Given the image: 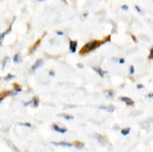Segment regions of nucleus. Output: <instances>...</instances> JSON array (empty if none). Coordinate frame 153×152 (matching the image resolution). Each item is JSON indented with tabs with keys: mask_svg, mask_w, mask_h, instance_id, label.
Here are the masks:
<instances>
[{
	"mask_svg": "<svg viewBox=\"0 0 153 152\" xmlns=\"http://www.w3.org/2000/svg\"><path fill=\"white\" fill-rule=\"evenodd\" d=\"M107 41H110V37H109V36H108V38L104 39V40H93V41L88 42V43H85V45L82 47V49L80 50V54L84 56V54H87V53L91 52V51H93V50L97 49V48H99L101 45H103L104 42H107Z\"/></svg>",
	"mask_w": 153,
	"mask_h": 152,
	"instance_id": "f257e3e1",
	"label": "nucleus"
},
{
	"mask_svg": "<svg viewBox=\"0 0 153 152\" xmlns=\"http://www.w3.org/2000/svg\"><path fill=\"white\" fill-rule=\"evenodd\" d=\"M53 145H58V147H65V148H71L72 147V143H69V142H65V141H60V142H57V141H53L52 142Z\"/></svg>",
	"mask_w": 153,
	"mask_h": 152,
	"instance_id": "f03ea898",
	"label": "nucleus"
},
{
	"mask_svg": "<svg viewBox=\"0 0 153 152\" xmlns=\"http://www.w3.org/2000/svg\"><path fill=\"white\" fill-rule=\"evenodd\" d=\"M92 69H93V71H96V72L98 73V75H99V76L101 77V78H103V77L105 76V75H107V71L102 70V69L99 68V67H93Z\"/></svg>",
	"mask_w": 153,
	"mask_h": 152,
	"instance_id": "7ed1b4c3",
	"label": "nucleus"
},
{
	"mask_svg": "<svg viewBox=\"0 0 153 152\" xmlns=\"http://www.w3.org/2000/svg\"><path fill=\"white\" fill-rule=\"evenodd\" d=\"M120 100H121V101H123L126 106H134L133 100L130 99V98H128V97H121V98H120Z\"/></svg>",
	"mask_w": 153,
	"mask_h": 152,
	"instance_id": "20e7f679",
	"label": "nucleus"
},
{
	"mask_svg": "<svg viewBox=\"0 0 153 152\" xmlns=\"http://www.w3.org/2000/svg\"><path fill=\"white\" fill-rule=\"evenodd\" d=\"M76 46H78V42L76 41V40H71V41L69 42V48H70V51L72 53L76 52Z\"/></svg>",
	"mask_w": 153,
	"mask_h": 152,
	"instance_id": "39448f33",
	"label": "nucleus"
},
{
	"mask_svg": "<svg viewBox=\"0 0 153 152\" xmlns=\"http://www.w3.org/2000/svg\"><path fill=\"white\" fill-rule=\"evenodd\" d=\"M99 108L101 110L107 111V112H113L115 110V108L113 106H100Z\"/></svg>",
	"mask_w": 153,
	"mask_h": 152,
	"instance_id": "423d86ee",
	"label": "nucleus"
},
{
	"mask_svg": "<svg viewBox=\"0 0 153 152\" xmlns=\"http://www.w3.org/2000/svg\"><path fill=\"white\" fill-rule=\"evenodd\" d=\"M29 104H32V106H33V108H37V107L39 106V99H38V98H33L31 101L25 103V106H29Z\"/></svg>",
	"mask_w": 153,
	"mask_h": 152,
	"instance_id": "0eeeda50",
	"label": "nucleus"
},
{
	"mask_svg": "<svg viewBox=\"0 0 153 152\" xmlns=\"http://www.w3.org/2000/svg\"><path fill=\"white\" fill-rule=\"evenodd\" d=\"M52 128H53L54 131H57V132H59V133H65L67 131H68L65 128H60L58 124H53V126H52Z\"/></svg>",
	"mask_w": 153,
	"mask_h": 152,
	"instance_id": "6e6552de",
	"label": "nucleus"
},
{
	"mask_svg": "<svg viewBox=\"0 0 153 152\" xmlns=\"http://www.w3.org/2000/svg\"><path fill=\"white\" fill-rule=\"evenodd\" d=\"M42 65H43V60H42V59H38V60L36 61L35 65H33V67H32V70L35 71V70H37V69L40 68Z\"/></svg>",
	"mask_w": 153,
	"mask_h": 152,
	"instance_id": "1a4fd4ad",
	"label": "nucleus"
},
{
	"mask_svg": "<svg viewBox=\"0 0 153 152\" xmlns=\"http://www.w3.org/2000/svg\"><path fill=\"white\" fill-rule=\"evenodd\" d=\"M96 138L99 140L100 143H102V145H104V143L107 142V138L102 137V136H101V134H99V133H97V134H96Z\"/></svg>",
	"mask_w": 153,
	"mask_h": 152,
	"instance_id": "9d476101",
	"label": "nucleus"
},
{
	"mask_svg": "<svg viewBox=\"0 0 153 152\" xmlns=\"http://www.w3.org/2000/svg\"><path fill=\"white\" fill-rule=\"evenodd\" d=\"M40 42H41V39H38V40L36 41L35 45H33V46L31 47V49L29 50V53H32V52H33V51H35V50L37 49V48H38V46L40 45Z\"/></svg>",
	"mask_w": 153,
	"mask_h": 152,
	"instance_id": "9b49d317",
	"label": "nucleus"
},
{
	"mask_svg": "<svg viewBox=\"0 0 153 152\" xmlns=\"http://www.w3.org/2000/svg\"><path fill=\"white\" fill-rule=\"evenodd\" d=\"M10 30H11V29L9 28V29H8V30H6L4 32H2V34H0V43H1V41L4 40V37H6V36H7V34H9V32H10Z\"/></svg>",
	"mask_w": 153,
	"mask_h": 152,
	"instance_id": "f8f14e48",
	"label": "nucleus"
},
{
	"mask_svg": "<svg viewBox=\"0 0 153 152\" xmlns=\"http://www.w3.org/2000/svg\"><path fill=\"white\" fill-rule=\"evenodd\" d=\"M22 61V59H21V56L20 54H16L15 57H13V62L15 63H20Z\"/></svg>",
	"mask_w": 153,
	"mask_h": 152,
	"instance_id": "ddd939ff",
	"label": "nucleus"
},
{
	"mask_svg": "<svg viewBox=\"0 0 153 152\" xmlns=\"http://www.w3.org/2000/svg\"><path fill=\"white\" fill-rule=\"evenodd\" d=\"M76 143V149H83L84 148V143L83 142H79V141H76V142H74Z\"/></svg>",
	"mask_w": 153,
	"mask_h": 152,
	"instance_id": "4468645a",
	"label": "nucleus"
},
{
	"mask_svg": "<svg viewBox=\"0 0 153 152\" xmlns=\"http://www.w3.org/2000/svg\"><path fill=\"white\" fill-rule=\"evenodd\" d=\"M130 131H131V128H126V129H122L121 133H122L123 136H128L130 133Z\"/></svg>",
	"mask_w": 153,
	"mask_h": 152,
	"instance_id": "2eb2a0df",
	"label": "nucleus"
},
{
	"mask_svg": "<svg viewBox=\"0 0 153 152\" xmlns=\"http://www.w3.org/2000/svg\"><path fill=\"white\" fill-rule=\"evenodd\" d=\"M7 63H9V57H6L4 59V61H2V69L6 68V66H7Z\"/></svg>",
	"mask_w": 153,
	"mask_h": 152,
	"instance_id": "dca6fc26",
	"label": "nucleus"
},
{
	"mask_svg": "<svg viewBox=\"0 0 153 152\" xmlns=\"http://www.w3.org/2000/svg\"><path fill=\"white\" fill-rule=\"evenodd\" d=\"M60 117H63V118L67 119V120H72L73 119L72 115H69V114H62V115H60Z\"/></svg>",
	"mask_w": 153,
	"mask_h": 152,
	"instance_id": "f3484780",
	"label": "nucleus"
},
{
	"mask_svg": "<svg viewBox=\"0 0 153 152\" xmlns=\"http://www.w3.org/2000/svg\"><path fill=\"white\" fill-rule=\"evenodd\" d=\"M15 88H16L15 93H16V92H20V91H21V88H20L19 86H17V84H16V83H15Z\"/></svg>",
	"mask_w": 153,
	"mask_h": 152,
	"instance_id": "a211bd4d",
	"label": "nucleus"
},
{
	"mask_svg": "<svg viewBox=\"0 0 153 152\" xmlns=\"http://www.w3.org/2000/svg\"><path fill=\"white\" fill-rule=\"evenodd\" d=\"M20 126H22V127H28V128H30L31 124L27 122V123H20Z\"/></svg>",
	"mask_w": 153,
	"mask_h": 152,
	"instance_id": "6ab92c4d",
	"label": "nucleus"
},
{
	"mask_svg": "<svg viewBox=\"0 0 153 152\" xmlns=\"http://www.w3.org/2000/svg\"><path fill=\"white\" fill-rule=\"evenodd\" d=\"M15 78V76H12V75H8L7 77H6V80H10V79H13Z\"/></svg>",
	"mask_w": 153,
	"mask_h": 152,
	"instance_id": "aec40b11",
	"label": "nucleus"
},
{
	"mask_svg": "<svg viewBox=\"0 0 153 152\" xmlns=\"http://www.w3.org/2000/svg\"><path fill=\"white\" fill-rule=\"evenodd\" d=\"M130 73H131V75H133V73H134V67H133V66H131V67H130Z\"/></svg>",
	"mask_w": 153,
	"mask_h": 152,
	"instance_id": "412c9836",
	"label": "nucleus"
},
{
	"mask_svg": "<svg viewBox=\"0 0 153 152\" xmlns=\"http://www.w3.org/2000/svg\"><path fill=\"white\" fill-rule=\"evenodd\" d=\"M152 53H153V49L151 48V50H150V56H149V59H152Z\"/></svg>",
	"mask_w": 153,
	"mask_h": 152,
	"instance_id": "4be33fe9",
	"label": "nucleus"
},
{
	"mask_svg": "<svg viewBox=\"0 0 153 152\" xmlns=\"http://www.w3.org/2000/svg\"><path fill=\"white\" fill-rule=\"evenodd\" d=\"M128 9H129V7H128V6H122V10H124V11H126Z\"/></svg>",
	"mask_w": 153,
	"mask_h": 152,
	"instance_id": "5701e85b",
	"label": "nucleus"
},
{
	"mask_svg": "<svg viewBox=\"0 0 153 152\" xmlns=\"http://www.w3.org/2000/svg\"><path fill=\"white\" fill-rule=\"evenodd\" d=\"M113 95H114V93H113L112 91H109V92H108V95H109V97H113Z\"/></svg>",
	"mask_w": 153,
	"mask_h": 152,
	"instance_id": "b1692460",
	"label": "nucleus"
},
{
	"mask_svg": "<svg viewBox=\"0 0 153 152\" xmlns=\"http://www.w3.org/2000/svg\"><path fill=\"white\" fill-rule=\"evenodd\" d=\"M135 9H137V11H138V12H141V9H140V7H139V6H135Z\"/></svg>",
	"mask_w": 153,
	"mask_h": 152,
	"instance_id": "393cba45",
	"label": "nucleus"
},
{
	"mask_svg": "<svg viewBox=\"0 0 153 152\" xmlns=\"http://www.w3.org/2000/svg\"><path fill=\"white\" fill-rule=\"evenodd\" d=\"M57 34L58 36H63V32L62 31H57Z\"/></svg>",
	"mask_w": 153,
	"mask_h": 152,
	"instance_id": "a878e982",
	"label": "nucleus"
},
{
	"mask_svg": "<svg viewBox=\"0 0 153 152\" xmlns=\"http://www.w3.org/2000/svg\"><path fill=\"white\" fill-rule=\"evenodd\" d=\"M137 88H138V89H142V88H143V86H142V84H138V86H137Z\"/></svg>",
	"mask_w": 153,
	"mask_h": 152,
	"instance_id": "bb28decb",
	"label": "nucleus"
},
{
	"mask_svg": "<svg viewBox=\"0 0 153 152\" xmlns=\"http://www.w3.org/2000/svg\"><path fill=\"white\" fill-rule=\"evenodd\" d=\"M124 59H120V60H119V62H120V63H124Z\"/></svg>",
	"mask_w": 153,
	"mask_h": 152,
	"instance_id": "cd10ccee",
	"label": "nucleus"
},
{
	"mask_svg": "<svg viewBox=\"0 0 153 152\" xmlns=\"http://www.w3.org/2000/svg\"><path fill=\"white\" fill-rule=\"evenodd\" d=\"M49 75H50V76H54V72H53V71H50Z\"/></svg>",
	"mask_w": 153,
	"mask_h": 152,
	"instance_id": "c85d7f7f",
	"label": "nucleus"
},
{
	"mask_svg": "<svg viewBox=\"0 0 153 152\" xmlns=\"http://www.w3.org/2000/svg\"><path fill=\"white\" fill-rule=\"evenodd\" d=\"M148 97H149V98H152L153 95H152V93H149V95H148Z\"/></svg>",
	"mask_w": 153,
	"mask_h": 152,
	"instance_id": "c756f323",
	"label": "nucleus"
},
{
	"mask_svg": "<svg viewBox=\"0 0 153 152\" xmlns=\"http://www.w3.org/2000/svg\"><path fill=\"white\" fill-rule=\"evenodd\" d=\"M0 103H1V99H0Z\"/></svg>",
	"mask_w": 153,
	"mask_h": 152,
	"instance_id": "7c9ffc66",
	"label": "nucleus"
},
{
	"mask_svg": "<svg viewBox=\"0 0 153 152\" xmlns=\"http://www.w3.org/2000/svg\"><path fill=\"white\" fill-rule=\"evenodd\" d=\"M39 1H42V0H39Z\"/></svg>",
	"mask_w": 153,
	"mask_h": 152,
	"instance_id": "2f4dec72",
	"label": "nucleus"
}]
</instances>
